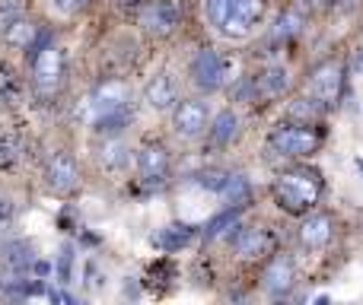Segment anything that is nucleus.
Listing matches in <instances>:
<instances>
[{
  "instance_id": "obj_1",
  "label": "nucleus",
  "mask_w": 363,
  "mask_h": 305,
  "mask_svg": "<svg viewBox=\"0 0 363 305\" xmlns=\"http://www.w3.org/2000/svg\"><path fill=\"white\" fill-rule=\"evenodd\" d=\"M204 13L220 35L245 38L264 16V0H204Z\"/></svg>"
},
{
  "instance_id": "obj_2",
  "label": "nucleus",
  "mask_w": 363,
  "mask_h": 305,
  "mask_svg": "<svg viewBox=\"0 0 363 305\" xmlns=\"http://www.w3.org/2000/svg\"><path fill=\"white\" fill-rule=\"evenodd\" d=\"M274 191H277V204H281L287 213H303L322 197V181L315 172L296 168V172L281 175Z\"/></svg>"
},
{
  "instance_id": "obj_3",
  "label": "nucleus",
  "mask_w": 363,
  "mask_h": 305,
  "mask_svg": "<svg viewBox=\"0 0 363 305\" xmlns=\"http://www.w3.org/2000/svg\"><path fill=\"white\" fill-rule=\"evenodd\" d=\"M306 127H300V125H281L274 134H271L268 146L277 156H290V159H294V156L315 153V150H319V144H322V137L315 131H306Z\"/></svg>"
},
{
  "instance_id": "obj_4",
  "label": "nucleus",
  "mask_w": 363,
  "mask_h": 305,
  "mask_svg": "<svg viewBox=\"0 0 363 305\" xmlns=\"http://www.w3.org/2000/svg\"><path fill=\"white\" fill-rule=\"evenodd\" d=\"M64 76V54L57 45H38L32 51V80H35L38 89L51 93V89L61 86Z\"/></svg>"
},
{
  "instance_id": "obj_5",
  "label": "nucleus",
  "mask_w": 363,
  "mask_h": 305,
  "mask_svg": "<svg viewBox=\"0 0 363 305\" xmlns=\"http://www.w3.org/2000/svg\"><path fill=\"white\" fill-rule=\"evenodd\" d=\"M341 89H345V67H341L338 61H322L319 67L309 74V93L325 108L341 99Z\"/></svg>"
},
{
  "instance_id": "obj_6",
  "label": "nucleus",
  "mask_w": 363,
  "mask_h": 305,
  "mask_svg": "<svg viewBox=\"0 0 363 305\" xmlns=\"http://www.w3.org/2000/svg\"><path fill=\"white\" fill-rule=\"evenodd\" d=\"M226 80V67H223V57L217 54L213 48H204L194 54L191 61V83L201 89V93H217Z\"/></svg>"
},
{
  "instance_id": "obj_7",
  "label": "nucleus",
  "mask_w": 363,
  "mask_h": 305,
  "mask_svg": "<svg viewBox=\"0 0 363 305\" xmlns=\"http://www.w3.org/2000/svg\"><path fill=\"white\" fill-rule=\"evenodd\" d=\"M138 19H140V25H144L150 35L163 38L179 25V10H176L172 0H144V4H140Z\"/></svg>"
},
{
  "instance_id": "obj_8",
  "label": "nucleus",
  "mask_w": 363,
  "mask_h": 305,
  "mask_svg": "<svg viewBox=\"0 0 363 305\" xmlns=\"http://www.w3.org/2000/svg\"><path fill=\"white\" fill-rule=\"evenodd\" d=\"M172 131L179 134L182 140H194L207 131V105L198 99H185L176 105V115H172Z\"/></svg>"
},
{
  "instance_id": "obj_9",
  "label": "nucleus",
  "mask_w": 363,
  "mask_h": 305,
  "mask_svg": "<svg viewBox=\"0 0 363 305\" xmlns=\"http://www.w3.org/2000/svg\"><path fill=\"white\" fill-rule=\"evenodd\" d=\"M45 181H48V188H51L55 194H70V191H77V185H80V168H77L74 156L57 153L55 159L48 162Z\"/></svg>"
},
{
  "instance_id": "obj_10",
  "label": "nucleus",
  "mask_w": 363,
  "mask_h": 305,
  "mask_svg": "<svg viewBox=\"0 0 363 305\" xmlns=\"http://www.w3.org/2000/svg\"><path fill=\"white\" fill-rule=\"evenodd\" d=\"M144 102L153 112H172L179 105V83L172 74H160L147 83L144 89Z\"/></svg>"
},
{
  "instance_id": "obj_11",
  "label": "nucleus",
  "mask_w": 363,
  "mask_h": 305,
  "mask_svg": "<svg viewBox=\"0 0 363 305\" xmlns=\"http://www.w3.org/2000/svg\"><path fill=\"white\" fill-rule=\"evenodd\" d=\"M128 102H131V89L125 83H106L93 93V115L106 118V115H125Z\"/></svg>"
},
{
  "instance_id": "obj_12",
  "label": "nucleus",
  "mask_w": 363,
  "mask_h": 305,
  "mask_svg": "<svg viewBox=\"0 0 363 305\" xmlns=\"http://www.w3.org/2000/svg\"><path fill=\"white\" fill-rule=\"evenodd\" d=\"M138 172L147 185H163L172 172V162H169V153L163 146H144L138 153Z\"/></svg>"
},
{
  "instance_id": "obj_13",
  "label": "nucleus",
  "mask_w": 363,
  "mask_h": 305,
  "mask_svg": "<svg viewBox=\"0 0 363 305\" xmlns=\"http://www.w3.org/2000/svg\"><path fill=\"white\" fill-rule=\"evenodd\" d=\"M294 280H296V267H294V261L284 255H277L262 274V287H264V293H271V296H287Z\"/></svg>"
},
{
  "instance_id": "obj_14",
  "label": "nucleus",
  "mask_w": 363,
  "mask_h": 305,
  "mask_svg": "<svg viewBox=\"0 0 363 305\" xmlns=\"http://www.w3.org/2000/svg\"><path fill=\"white\" fill-rule=\"evenodd\" d=\"M271 245H274V238H271V232L262 229V226H252V229H239L236 236H233V248H236V255L245 258V261L268 255Z\"/></svg>"
},
{
  "instance_id": "obj_15",
  "label": "nucleus",
  "mask_w": 363,
  "mask_h": 305,
  "mask_svg": "<svg viewBox=\"0 0 363 305\" xmlns=\"http://www.w3.org/2000/svg\"><path fill=\"white\" fill-rule=\"evenodd\" d=\"M300 242H303V248H309V251L325 248V245L332 242V219H328L325 213L306 217L300 226Z\"/></svg>"
},
{
  "instance_id": "obj_16",
  "label": "nucleus",
  "mask_w": 363,
  "mask_h": 305,
  "mask_svg": "<svg viewBox=\"0 0 363 305\" xmlns=\"http://www.w3.org/2000/svg\"><path fill=\"white\" fill-rule=\"evenodd\" d=\"M0 258H4V267L10 274H29L32 264H35V251L29 242H6Z\"/></svg>"
},
{
  "instance_id": "obj_17",
  "label": "nucleus",
  "mask_w": 363,
  "mask_h": 305,
  "mask_svg": "<svg viewBox=\"0 0 363 305\" xmlns=\"http://www.w3.org/2000/svg\"><path fill=\"white\" fill-rule=\"evenodd\" d=\"M236 134H239V118L233 112H220L217 118L211 121V140H213V144L226 146V144H233V140H236Z\"/></svg>"
},
{
  "instance_id": "obj_18",
  "label": "nucleus",
  "mask_w": 363,
  "mask_h": 305,
  "mask_svg": "<svg viewBox=\"0 0 363 305\" xmlns=\"http://www.w3.org/2000/svg\"><path fill=\"white\" fill-rule=\"evenodd\" d=\"M99 159H102V166H106V168H125L128 159H131V150L125 146V140L112 137V140H106V144H102Z\"/></svg>"
},
{
  "instance_id": "obj_19",
  "label": "nucleus",
  "mask_w": 363,
  "mask_h": 305,
  "mask_svg": "<svg viewBox=\"0 0 363 305\" xmlns=\"http://www.w3.org/2000/svg\"><path fill=\"white\" fill-rule=\"evenodd\" d=\"M249 181L242 178V175H226L223 188H220V197L226 200L230 207H242L245 200H249Z\"/></svg>"
},
{
  "instance_id": "obj_20",
  "label": "nucleus",
  "mask_w": 363,
  "mask_h": 305,
  "mask_svg": "<svg viewBox=\"0 0 363 305\" xmlns=\"http://www.w3.org/2000/svg\"><path fill=\"white\" fill-rule=\"evenodd\" d=\"M4 38L10 45H16V48H29V42L35 38V23H29L26 16L13 19V23L4 29Z\"/></svg>"
},
{
  "instance_id": "obj_21",
  "label": "nucleus",
  "mask_w": 363,
  "mask_h": 305,
  "mask_svg": "<svg viewBox=\"0 0 363 305\" xmlns=\"http://www.w3.org/2000/svg\"><path fill=\"white\" fill-rule=\"evenodd\" d=\"M258 83H262V93L264 96H281L284 89L290 86L287 70H284V67H268L262 76H258Z\"/></svg>"
},
{
  "instance_id": "obj_22",
  "label": "nucleus",
  "mask_w": 363,
  "mask_h": 305,
  "mask_svg": "<svg viewBox=\"0 0 363 305\" xmlns=\"http://www.w3.org/2000/svg\"><path fill=\"white\" fill-rule=\"evenodd\" d=\"M300 29H303V13L294 6V10H287V13H281V16H277L274 38H290V35H296Z\"/></svg>"
},
{
  "instance_id": "obj_23",
  "label": "nucleus",
  "mask_w": 363,
  "mask_h": 305,
  "mask_svg": "<svg viewBox=\"0 0 363 305\" xmlns=\"http://www.w3.org/2000/svg\"><path fill=\"white\" fill-rule=\"evenodd\" d=\"M322 108H325V105H322L319 99H296L294 105H290V118H303L309 125V121L319 118Z\"/></svg>"
},
{
  "instance_id": "obj_24",
  "label": "nucleus",
  "mask_w": 363,
  "mask_h": 305,
  "mask_svg": "<svg viewBox=\"0 0 363 305\" xmlns=\"http://www.w3.org/2000/svg\"><path fill=\"white\" fill-rule=\"evenodd\" d=\"M188 238H191V229H188V226H169V229L160 232L157 242L163 245V248H179V245H185Z\"/></svg>"
},
{
  "instance_id": "obj_25",
  "label": "nucleus",
  "mask_w": 363,
  "mask_h": 305,
  "mask_svg": "<svg viewBox=\"0 0 363 305\" xmlns=\"http://www.w3.org/2000/svg\"><path fill=\"white\" fill-rule=\"evenodd\" d=\"M19 16H23V4H19V0H4V4H0V32Z\"/></svg>"
},
{
  "instance_id": "obj_26",
  "label": "nucleus",
  "mask_w": 363,
  "mask_h": 305,
  "mask_svg": "<svg viewBox=\"0 0 363 305\" xmlns=\"http://www.w3.org/2000/svg\"><path fill=\"white\" fill-rule=\"evenodd\" d=\"M70 267H74V245H64L61 258H57V280L70 283Z\"/></svg>"
},
{
  "instance_id": "obj_27",
  "label": "nucleus",
  "mask_w": 363,
  "mask_h": 305,
  "mask_svg": "<svg viewBox=\"0 0 363 305\" xmlns=\"http://www.w3.org/2000/svg\"><path fill=\"white\" fill-rule=\"evenodd\" d=\"M236 226V210H230V213H223L220 219H213L211 226H207V238H217V236H223L226 229H233Z\"/></svg>"
},
{
  "instance_id": "obj_28",
  "label": "nucleus",
  "mask_w": 363,
  "mask_h": 305,
  "mask_svg": "<svg viewBox=\"0 0 363 305\" xmlns=\"http://www.w3.org/2000/svg\"><path fill=\"white\" fill-rule=\"evenodd\" d=\"M55 4H57V10L61 13H77L80 6H86L89 0H55Z\"/></svg>"
},
{
  "instance_id": "obj_29",
  "label": "nucleus",
  "mask_w": 363,
  "mask_h": 305,
  "mask_svg": "<svg viewBox=\"0 0 363 305\" xmlns=\"http://www.w3.org/2000/svg\"><path fill=\"white\" fill-rule=\"evenodd\" d=\"M319 6H325V0H296V10H309V13H315Z\"/></svg>"
}]
</instances>
